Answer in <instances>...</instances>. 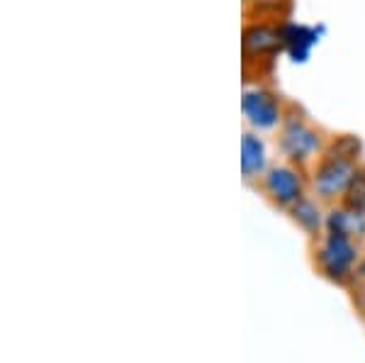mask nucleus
Here are the masks:
<instances>
[{
  "mask_svg": "<svg viewBox=\"0 0 365 363\" xmlns=\"http://www.w3.org/2000/svg\"><path fill=\"white\" fill-rule=\"evenodd\" d=\"M244 56L246 61H266L285 49L282 42V25H268V22H251L244 29Z\"/></svg>",
  "mask_w": 365,
  "mask_h": 363,
  "instance_id": "6",
  "label": "nucleus"
},
{
  "mask_svg": "<svg viewBox=\"0 0 365 363\" xmlns=\"http://www.w3.org/2000/svg\"><path fill=\"white\" fill-rule=\"evenodd\" d=\"M324 232L344 234V237H351V239H356V242H363L365 239V213L349 208L346 203L329 205Z\"/></svg>",
  "mask_w": 365,
  "mask_h": 363,
  "instance_id": "8",
  "label": "nucleus"
},
{
  "mask_svg": "<svg viewBox=\"0 0 365 363\" xmlns=\"http://www.w3.org/2000/svg\"><path fill=\"white\" fill-rule=\"evenodd\" d=\"M358 285H365V259L358 263V268H356V276H353V283H351V288H358Z\"/></svg>",
  "mask_w": 365,
  "mask_h": 363,
  "instance_id": "13",
  "label": "nucleus"
},
{
  "mask_svg": "<svg viewBox=\"0 0 365 363\" xmlns=\"http://www.w3.org/2000/svg\"><path fill=\"white\" fill-rule=\"evenodd\" d=\"M341 203H346L353 210H361V213H365V166H361L356 171L349 190H346V195Z\"/></svg>",
  "mask_w": 365,
  "mask_h": 363,
  "instance_id": "11",
  "label": "nucleus"
},
{
  "mask_svg": "<svg viewBox=\"0 0 365 363\" xmlns=\"http://www.w3.org/2000/svg\"><path fill=\"white\" fill-rule=\"evenodd\" d=\"M361 256V242L344 234L324 232L314 247V266L327 280L336 285H351Z\"/></svg>",
  "mask_w": 365,
  "mask_h": 363,
  "instance_id": "1",
  "label": "nucleus"
},
{
  "mask_svg": "<svg viewBox=\"0 0 365 363\" xmlns=\"http://www.w3.org/2000/svg\"><path fill=\"white\" fill-rule=\"evenodd\" d=\"M361 168L358 159L336 154L331 149H324V154L317 159L309 173V190L314 193L317 200L327 205H336L344 200L346 190H349L353 175Z\"/></svg>",
  "mask_w": 365,
  "mask_h": 363,
  "instance_id": "3",
  "label": "nucleus"
},
{
  "mask_svg": "<svg viewBox=\"0 0 365 363\" xmlns=\"http://www.w3.org/2000/svg\"><path fill=\"white\" fill-rule=\"evenodd\" d=\"M241 113H244L246 125L253 132H273L280 130L282 120L287 115V108L282 105L280 96L266 86H251L244 91L241 98Z\"/></svg>",
  "mask_w": 365,
  "mask_h": 363,
  "instance_id": "5",
  "label": "nucleus"
},
{
  "mask_svg": "<svg viewBox=\"0 0 365 363\" xmlns=\"http://www.w3.org/2000/svg\"><path fill=\"white\" fill-rule=\"evenodd\" d=\"M261 190L275 208L290 210L302 198H307L309 178L304 175L302 166H295L290 161L273 163L266 171V175L261 178Z\"/></svg>",
  "mask_w": 365,
  "mask_h": 363,
  "instance_id": "4",
  "label": "nucleus"
},
{
  "mask_svg": "<svg viewBox=\"0 0 365 363\" xmlns=\"http://www.w3.org/2000/svg\"><path fill=\"white\" fill-rule=\"evenodd\" d=\"M270 168L268 163V146L258 132H244L241 137V178L246 183H256L261 180Z\"/></svg>",
  "mask_w": 365,
  "mask_h": 363,
  "instance_id": "7",
  "label": "nucleus"
},
{
  "mask_svg": "<svg viewBox=\"0 0 365 363\" xmlns=\"http://www.w3.org/2000/svg\"><path fill=\"white\" fill-rule=\"evenodd\" d=\"M287 215H290V220L295 222V225L307 234V237L319 239L324 234L327 213L322 210V200H317V198H309V195L302 198L297 205H292V208L287 210Z\"/></svg>",
  "mask_w": 365,
  "mask_h": 363,
  "instance_id": "9",
  "label": "nucleus"
},
{
  "mask_svg": "<svg viewBox=\"0 0 365 363\" xmlns=\"http://www.w3.org/2000/svg\"><path fill=\"white\" fill-rule=\"evenodd\" d=\"M282 42H285V51L295 61H307L312 46L319 42V32H317V27L282 25Z\"/></svg>",
  "mask_w": 365,
  "mask_h": 363,
  "instance_id": "10",
  "label": "nucleus"
},
{
  "mask_svg": "<svg viewBox=\"0 0 365 363\" xmlns=\"http://www.w3.org/2000/svg\"><path fill=\"white\" fill-rule=\"evenodd\" d=\"M353 297H356V305L361 310L363 319H365V285H358V288H353Z\"/></svg>",
  "mask_w": 365,
  "mask_h": 363,
  "instance_id": "12",
  "label": "nucleus"
},
{
  "mask_svg": "<svg viewBox=\"0 0 365 363\" xmlns=\"http://www.w3.org/2000/svg\"><path fill=\"white\" fill-rule=\"evenodd\" d=\"M278 149L285 156V161L295 163V166H312L327 149V139L322 130L297 110H287L285 120H282L278 130Z\"/></svg>",
  "mask_w": 365,
  "mask_h": 363,
  "instance_id": "2",
  "label": "nucleus"
}]
</instances>
